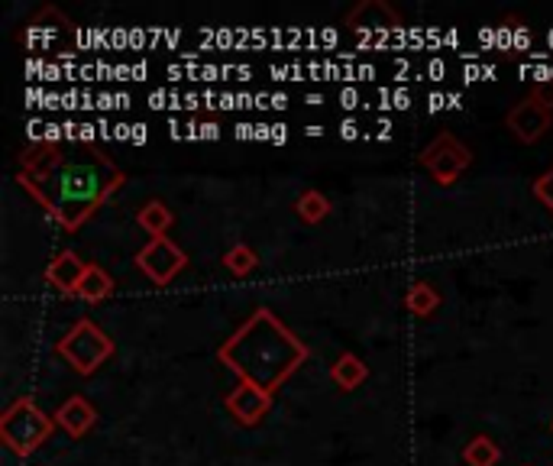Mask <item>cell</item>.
Returning a JSON list of instances; mask_svg holds the SVG:
<instances>
[{
  "label": "cell",
  "instance_id": "cell-2",
  "mask_svg": "<svg viewBox=\"0 0 553 466\" xmlns=\"http://www.w3.org/2000/svg\"><path fill=\"white\" fill-rule=\"evenodd\" d=\"M33 182H55V191L39 201L65 230H78L123 185V175L120 169H114V162H107L98 153H88L81 159H65L55 175L33 178Z\"/></svg>",
  "mask_w": 553,
  "mask_h": 466
},
{
  "label": "cell",
  "instance_id": "cell-5",
  "mask_svg": "<svg viewBox=\"0 0 553 466\" xmlns=\"http://www.w3.org/2000/svg\"><path fill=\"white\" fill-rule=\"evenodd\" d=\"M421 166L431 172L440 185H453L469 166H473V149L456 140L453 133H440L421 149Z\"/></svg>",
  "mask_w": 553,
  "mask_h": 466
},
{
  "label": "cell",
  "instance_id": "cell-10",
  "mask_svg": "<svg viewBox=\"0 0 553 466\" xmlns=\"http://www.w3.org/2000/svg\"><path fill=\"white\" fill-rule=\"evenodd\" d=\"M347 26H353V30H398L402 26V17L389 7L382 4V0H363L359 7H353L347 13Z\"/></svg>",
  "mask_w": 553,
  "mask_h": 466
},
{
  "label": "cell",
  "instance_id": "cell-14",
  "mask_svg": "<svg viewBox=\"0 0 553 466\" xmlns=\"http://www.w3.org/2000/svg\"><path fill=\"white\" fill-rule=\"evenodd\" d=\"M172 221L175 217L162 201H149L140 208V214H136V224H140L146 233H152V237H165V230L172 227Z\"/></svg>",
  "mask_w": 553,
  "mask_h": 466
},
{
  "label": "cell",
  "instance_id": "cell-3",
  "mask_svg": "<svg viewBox=\"0 0 553 466\" xmlns=\"http://www.w3.org/2000/svg\"><path fill=\"white\" fill-rule=\"evenodd\" d=\"M52 431H55V418L46 415L30 395H23V399L13 402L4 411V418H0V437H4V444L17 457L36 454V450L52 437Z\"/></svg>",
  "mask_w": 553,
  "mask_h": 466
},
{
  "label": "cell",
  "instance_id": "cell-20",
  "mask_svg": "<svg viewBox=\"0 0 553 466\" xmlns=\"http://www.w3.org/2000/svg\"><path fill=\"white\" fill-rule=\"evenodd\" d=\"M531 101H537L547 111H553V78H541L537 85L531 88Z\"/></svg>",
  "mask_w": 553,
  "mask_h": 466
},
{
  "label": "cell",
  "instance_id": "cell-9",
  "mask_svg": "<svg viewBox=\"0 0 553 466\" xmlns=\"http://www.w3.org/2000/svg\"><path fill=\"white\" fill-rule=\"evenodd\" d=\"M91 263H85L75 250H62L59 256L52 259V263L46 266V282L55 285L59 292L65 295H78L81 289V279H85V272H88Z\"/></svg>",
  "mask_w": 553,
  "mask_h": 466
},
{
  "label": "cell",
  "instance_id": "cell-15",
  "mask_svg": "<svg viewBox=\"0 0 553 466\" xmlns=\"http://www.w3.org/2000/svg\"><path fill=\"white\" fill-rule=\"evenodd\" d=\"M405 305L411 314H418V318H427V314H434L437 305H440V295L434 285H427V282H414L408 295H405Z\"/></svg>",
  "mask_w": 553,
  "mask_h": 466
},
{
  "label": "cell",
  "instance_id": "cell-7",
  "mask_svg": "<svg viewBox=\"0 0 553 466\" xmlns=\"http://www.w3.org/2000/svg\"><path fill=\"white\" fill-rule=\"evenodd\" d=\"M505 123L521 143H537L553 127V111H547V107H541L531 98H524L521 104H515L505 114Z\"/></svg>",
  "mask_w": 553,
  "mask_h": 466
},
{
  "label": "cell",
  "instance_id": "cell-12",
  "mask_svg": "<svg viewBox=\"0 0 553 466\" xmlns=\"http://www.w3.org/2000/svg\"><path fill=\"white\" fill-rule=\"evenodd\" d=\"M330 379H334L343 392H353V389H359L369 379V366L359 360L353 350H347V353L337 356L334 366H330Z\"/></svg>",
  "mask_w": 553,
  "mask_h": 466
},
{
  "label": "cell",
  "instance_id": "cell-4",
  "mask_svg": "<svg viewBox=\"0 0 553 466\" xmlns=\"http://www.w3.org/2000/svg\"><path fill=\"white\" fill-rule=\"evenodd\" d=\"M55 350H59V356H65L68 366H72L78 376H91L94 369L114 356V337L104 334L94 321L81 318L72 331L59 340Z\"/></svg>",
  "mask_w": 553,
  "mask_h": 466
},
{
  "label": "cell",
  "instance_id": "cell-6",
  "mask_svg": "<svg viewBox=\"0 0 553 466\" xmlns=\"http://www.w3.org/2000/svg\"><path fill=\"white\" fill-rule=\"evenodd\" d=\"M185 263H188L185 250H178L169 237H152L143 250L136 253V266H140L156 285H169L178 272L185 269Z\"/></svg>",
  "mask_w": 553,
  "mask_h": 466
},
{
  "label": "cell",
  "instance_id": "cell-13",
  "mask_svg": "<svg viewBox=\"0 0 553 466\" xmlns=\"http://www.w3.org/2000/svg\"><path fill=\"white\" fill-rule=\"evenodd\" d=\"M463 460H466V466H495L502 460V450H499V444L492 441V437L476 434L473 441L463 447Z\"/></svg>",
  "mask_w": 553,
  "mask_h": 466
},
{
  "label": "cell",
  "instance_id": "cell-22",
  "mask_svg": "<svg viewBox=\"0 0 553 466\" xmlns=\"http://www.w3.org/2000/svg\"><path fill=\"white\" fill-rule=\"evenodd\" d=\"M550 428H553V424H550Z\"/></svg>",
  "mask_w": 553,
  "mask_h": 466
},
{
  "label": "cell",
  "instance_id": "cell-16",
  "mask_svg": "<svg viewBox=\"0 0 553 466\" xmlns=\"http://www.w3.org/2000/svg\"><path fill=\"white\" fill-rule=\"evenodd\" d=\"M110 292H114V279H110V272H104L101 266H88L85 279H81L78 295L85 301H104Z\"/></svg>",
  "mask_w": 553,
  "mask_h": 466
},
{
  "label": "cell",
  "instance_id": "cell-11",
  "mask_svg": "<svg viewBox=\"0 0 553 466\" xmlns=\"http://www.w3.org/2000/svg\"><path fill=\"white\" fill-rule=\"evenodd\" d=\"M94 421H98V411H94V405L85 395H72V399H65L59 411H55V424L65 428L72 437H85L94 428Z\"/></svg>",
  "mask_w": 553,
  "mask_h": 466
},
{
  "label": "cell",
  "instance_id": "cell-1",
  "mask_svg": "<svg viewBox=\"0 0 553 466\" xmlns=\"http://www.w3.org/2000/svg\"><path fill=\"white\" fill-rule=\"evenodd\" d=\"M217 356L243 382L275 395L282 382L292 379L295 369L308 360V347L269 308H259L217 347Z\"/></svg>",
  "mask_w": 553,
  "mask_h": 466
},
{
  "label": "cell",
  "instance_id": "cell-19",
  "mask_svg": "<svg viewBox=\"0 0 553 466\" xmlns=\"http://www.w3.org/2000/svg\"><path fill=\"white\" fill-rule=\"evenodd\" d=\"M531 191H534V198L544 204V208H550V211H553V169H547L541 178H537Z\"/></svg>",
  "mask_w": 553,
  "mask_h": 466
},
{
  "label": "cell",
  "instance_id": "cell-21",
  "mask_svg": "<svg viewBox=\"0 0 553 466\" xmlns=\"http://www.w3.org/2000/svg\"><path fill=\"white\" fill-rule=\"evenodd\" d=\"M343 136H347V140H353V136H356V127H353V123H343Z\"/></svg>",
  "mask_w": 553,
  "mask_h": 466
},
{
  "label": "cell",
  "instance_id": "cell-18",
  "mask_svg": "<svg viewBox=\"0 0 553 466\" xmlns=\"http://www.w3.org/2000/svg\"><path fill=\"white\" fill-rule=\"evenodd\" d=\"M224 266L233 272V276H250V272L259 266V256L253 246H246V243H237V246H230L227 256H224Z\"/></svg>",
  "mask_w": 553,
  "mask_h": 466
},
{
  "label": "cell",
  "instance_id": "cell-17",
  "mask_svg": "<svg viewBox=\"0 0 553 466\" xmlns=\"http://www.w3.org/2000/svg\"><path fill=\"white\" fill-rule=\"evenodd\" d=\"M295 208H298V217L304 224H321L324 217L330 214V201L321 195V191H304Z\"/></svg>",
  "mask_w": 553,
  "mask_h": 466
},
{
  "label": "cell",
  "instance_id": "cell-8",
  "mask_svg": "<svg viewBox=\"0 0 553 466\" xmlns=\"http://www.w3.org/2000/svg\"><path fill=\"white\" fill-rule=\"evenodd\" d=\"M272 399H275L272 392L253 386V382H240V386L233 389V392L227 395V399H224V405H227V411H230V415L237 418L240 424H246V428H253V424H259L262 418L269 415Z\"/></svg>",
  "mask_w": 553,
  "mask_h": 466
}]
</instances>
